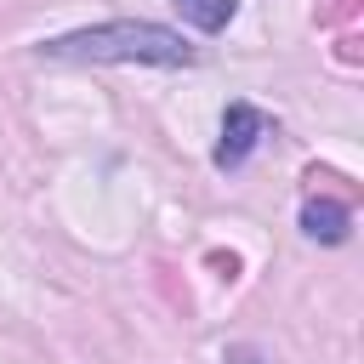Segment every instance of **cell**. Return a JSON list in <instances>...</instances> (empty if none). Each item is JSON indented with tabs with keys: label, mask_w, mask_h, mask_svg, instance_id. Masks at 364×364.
<instances>
[{
	"label": "cell",
	"mask_w": 364,
	"mask_h": 364,
	"mask_svg": "<svg viewBox=\"0 0 364 364\" xmlns=\"http://www.w3.org/2000/svg\"><path fill=\"white\" fill-rule=\"evenodd\" d=\"M46 57H85V63H193V51L182 46V34L159 28V23H102V28H80L46 46Z\"/></svg>",
	"instance_id": "6da1fadb"
},
{
	"label": "cell",
	"mask_w": 364,
	"mask_h": 364,
	"mask_svg": "<svg viewBox=\"0 0 364 364\" xmlns=\"http://www.w3.org/2000/svg\"><path fill=\"white\" fill-rule=\"evenodd\" d=\"M262 131H267V119H262V108H250V102H233V108L222 114V142H216V165H222V171H233V165H245V159L256 154V142H262Z\"/></svg>",
	"instance_id": "7a4b0ae2"
},
{
	"label": "cell",
	"mask_w": 364,
	"mask_h": 364,
	"mask_svg": "<svg viewBox=\"0 0 364 364\" xmlns=\"http://www.w3.org/2000/svg\"><path fill=\"white\" fill-rule=\"evenodd\" d=\"M301 228H307L313 239H324V245H341V239H347V210H341L336 199H313V205L301 210Z\"/></svg>",
	"instance_id": "3957f363"
},
{
	"label": "cell",
	"mask_w": 364,
	"mask_h": 364,
	"mask_svg": "<svg viewBox=\"0 0 364 364\" xmlns=\"http://www.w3.org/2000/svg\"><path fill=\"white\" fill-rule=\"evenodd\" d=\"M176 11L193 23V28H205V34H216L228 17H233V0H176Z\"/></svg>",
	"instance_id": "277c9868"
}]
</instances>
